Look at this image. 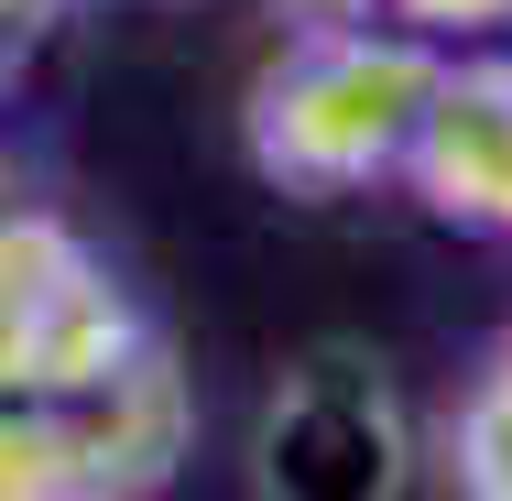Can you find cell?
I'll use <instances>...</instances> for the list:
<instances>
[{
    "label": "cell",
    "instance_id": "cell-7",
    "mask_svg": "<svg viewBox=\"0 0 512 501\" xmlns=\"http://www.w3.org/2000/svg\"><path fill=\"white\" fill-rule=\"evenodd\" d=\"M382 22H404L425 44H502L512 0H382Z\"/></svg>",
    "mask_w": 512,
    "mask_h": 501
},
{
    "label": "cell",
    "instance_id": "cell-1",
    "mask_svg": "<svg viewBox=\"0 0 512 501\" xmlns=\"http://www.w3.org/2000/svg\"><path fill=\"white\" fill-rule=\"evenodd\" d=\"M436 44L404 22H316L251 77V164L284 197H349L371 175H404V142L436 88Z\"/></svg>",
    "mask_w": 512,
    "mask_h": 501
},
{
    "label": "cell",
    "instance_id": "cell-4",
    "mask_svg": "<svg viewBox=\"0 0 512 501\" xmlns=\"http://www.w3.org/2000/svg\"><path fill=\"white\" fill-rule=\"evenodd\" d=\"M153 327L131 316V295L55 229V218H11L0 229V382L11 371H88L142 349Z\"/></svg>",
    "mask_w": 512,
    "mask_h": 501
},
{
    "label": "cell",
    "instance_id": "cell-8",
    "mask_svg": "<svg viewBox=\"0 0 512 501\" xmlns=\"http://www.w3.org/2000/svg\"><path fill=\"white\" fill-rule=\"evenodd\" d=\"M295 33H316V22H382V0H273Z\"/></svg>",
    "mask_w": 512,
    "mask_h": 501
},
{
    "label": "cell",
    "instance_id": "cell-9",
    "mask_svg": "<svg viewBox=\"0 0 512 501\" xmlns=\"http://www.w3.org/2000/svg\"><path fill=\"white\" fill-rule=\"evenodd\" d=\"M11 218H22V207H11V175H0V229H11Z\"/></svg>",
    "mask_w": 512,
    "mask_h": 501
},
{
    "label": "cell",
    "instance_id": "cell-6",
    "mask_svg": "<svg viewBox=\"0 0 512 501\" xmlns=\"http://www.w3.org/2000/svg\"><path fill=\"white\" fill-rule=\"evenodd\" d=\"M447 469H458V491L512 501V338H502V360L480 371L469 414H458V447H447Z\"/></svg>",
    "mask_w": 512,
    "mask_h": 501
},
{
    "label": "cell",
    "instance_id": "cell-3",
    "mask_svg": "<svg viewBox=\"0 0 512 501\" xmlns=\"http://www.w3.org/2000/svg\"><path fill=\"white\" fill-rule=\"evenodd\" d=\"M414 458L425 436L371 349H306L251 425V491L273 501H393L414 491Z\"/></svg>",
    "mask_w": 512,
    "mask_h": 501
},
{
    "label": "cell",
    "instance_id": "cell-2",
    "mask_svg": "<svg viewBox=\"0 0 512 501\" xmlns=\"http://www.w3.org/2000/svg\"><path fill=\"white\" fill-rule=\"evenodd\" d=\"M186 458V382L164 338L88 371H11L0 382V501H109L153 491Z\"/></svg>",
    "mask_w": 512,
    "mask_h": 501
},
{
    "label": "cell",
    "instance_id": "cell-5",
    "mask_svg": "<svg viewBox=\"0 0 512 501\" xmlns=\"http://www.w3.org/2000/svg\"><path fill=\"white\" fill-rule=\"evenodd\" d=\"M404 175L447 229L512 240V55L436 66L425 120H414V142H404Z\"/></svg>",
    "mask_w": 512,
    "mask_h": 501
}]
</instances>
